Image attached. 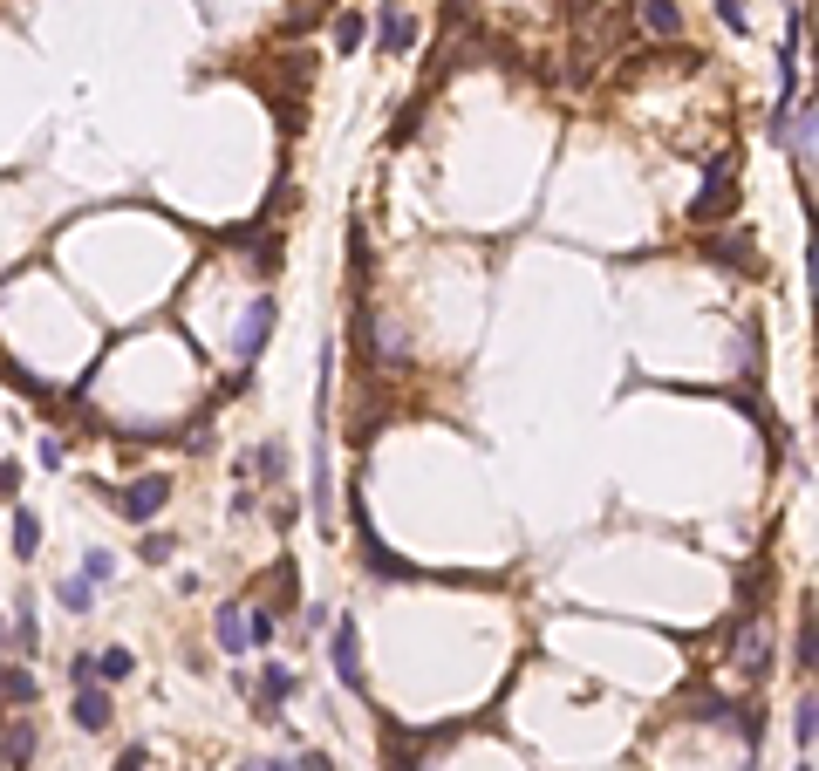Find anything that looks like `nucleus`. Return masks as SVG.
Returning <instances> with one entry per match:
<instances>
[{
	"label": "nucleus",
	"instance_id": "obj_10",
	"mask_svg": "<svg viewBox=\"0 0 819 771\" xmlns=\"http://www.w3.org/2000/svg\"><path fill=\"white\" fill-rule=\"evenodd\" d=\"M0 758H7V771H28V758H35V724H28V717H14V724H7Z\"/></svg>",
	"mask_w": 819,
	"mask_h": 771
},
{
	"label": "nucleus",
	"instance_id": "obj_17",
	"mask_svg": "<svg viewBox=\"0 0 819 771\" xmlns=\"http://www.w3.org/2000/svg\"><path fill=\"white\" fill-rule=\"evenodd\" d=\"M813 717H819V703H813V696H799V710H792V737H799V751H813V731H819Z\"/></svg>",
	"mask_w": 819,
	"mask_h": 771
},
{
	"label": "nucleus",
	"instance_id": "obj_14",
	"mask_svg": "<svg viewBox=\"0 0 819 771\" xmlns=\"http://www.w3.org/2000/svg\"><path fill=\"white\" fill-rule=\"evenodd\" d=\"M792 157H799V171H813V110H806V103L792 116Z\"/></svg>",
	"mask_w": 819,
	"mask_h": 771
},
{
	"label": "nucleus",
	"instance_id": "obj_21",
	"mask_svg": "<svg viewBox=\"0 0 819 771\" xmlns=\"http://www.w3.org/2000/svg\"><path fill=\"white\" fill-rule=\"evenodd\" d=\"M0 683H7L14 703H35V676H28V669H0Z\"/></svg>",
	"mask_w": 819,
	"mask_h": 771
},
{
	"label": "nucleus",
	"instance_id": "obj_16",
	"mask_svg": "<svg viewBox=\"0 0 819 771\" xmlns=\"http://www.w3.org/2000/svg\"><path fill=\"white\" fill-rule=\"evenodd\" d=\"M82 580H89V587H110V580H117V553H103V546L82 553Z\"/></svg>",
	"mask_w": 819,
	"mask_h": 771
},
{
	"label": "nucleus",
	"instance_id": "obj_6",
	"mask_svg": "<svg viewBox=\"0 0 819 771\" xmlns=\"http://www.w3.org/2000/svg\"><path fill=\"white\" fill-rule=\"evenodd\" d=\"M410 41H417V21H410L403 7H376V48H383V55H403Z\"/></svg>",
	"mask_w": 819,
	"mask_h": 771
},
{
	"label": "nucleus",
	"instance_id": "obj_22",
	"mask_svg": "<svg viewBox=\"0 0 819 771\" xmlns=\"http://www.w3.org/2000/svg\"><path fill=\"white\" fill-rule=\"evenodd\" d=\"M717 21H724L731 35H744V28H751V14H744V0H717Z\"/></svg>",
	"mask_w": 819,
	"mask_h": 771
},
{
	"label": "nucleus",
	"instance_id": "obj_15",
	"mask_svg": "<svg viewBox=\"0 0 819 771\" xmlns=\"http://www.w3.org/2000/svg\"><path fill=\"white\" fill-rule=\"evenodd\" d=\"M14 553H21V560H35L41 553V519L35 512H14Z\"/></svg>",
	"mask_w": 819,
	"mask_h": 771
},
{
	"label": "nucleus",
	"instance_id": "obj_12",
	"mask_svg": "<svg viewBox=\"0 0 819 771\" xmlns=\"http://www.w3.org/2000/svg\"><path fill=\"white\" fill-rule=\"evenodd\" d=\"M96 594H103V587H89V580H82V574L55 580V601H62L69 615H89V608H96Z\"/></svg>",
	"mask_w": 819,
	"mask_h": 771
},
{
	"label": "nucleus",
	"instance_id": "obj_9",
	"mask_svg": "<svg viewBox=\"0 0 819 771\" xmlns=\"http://www.w3.org/2000/svg\"><path fill=\"white\" fill-rule=\"evenodd\" d=\"M642 28L656 41H676L683 35V7H676V0H642Z\"/></svg>",
	"mask_w": 819,
	"mask_h": 771
},
{
	"label": "nucleus",
	"instance_id": "obj_28",
	"mask_svg": "<svg viewBox=\"0 0 819 771\" xmlns=\"http://www.w3.org/2000/svg\"><path fill=\"white\" fill-rule=\"evenodd\" d=\"M117 771H144V744H130V751L117 758Z\"/></svg>",
	"mask_w": 819,
	"mask_h": 771
},
{
	"label": "nucleus",
	"instance_id": "obj_25",
	"mask_svg": "<svg viewBox=\"0 0 819 771\" xmlns=\"http://www.w3.org/2000/svg\"><path fill=\"white\" fill-rule=\"evenodd\" d=\"M799 669H813V615L799 621Z\"/></svg>",
	"mask_w": 819,
	"mask_h": 771
},
{
	"label": "nucleus",
	"instance_id": "obj_19",
	"mask_svg": "<svg viewBox=\"0 0 819 771\" xmlns=\"http://www.w3.org/2000/svg\"><path fill=\"white\" fill-rule=\"evenodd\" d=\"M137 560H144V567H171V540H164V533H144V540H137Z\"/></svg>",
	"mask_w": 819,
	"mask_h": 771
},
{
	"label": "nucleus",
	"instance_id": "obj_20",
	"mask_svg": "<svg viewBox=\"0 0 819 771\" xmlns=\"http://www.w3.org/2000/svg\"><path fill=\"white\" fill-rule=\"evenodd\" d=\"M273 635H280V621H273V608H260V615H246V642H260V649H267Z\"/></svg>",
	"mask_w": 819,
	"mask_h": 771
},
{
	"label": "nucleus",
	"instance_id": "obj_27",
	"mask_svg": "<svg viewBox=\"0 0 819 771\" xmlns=\"http://www.w3.org/2000/svg\"><path fill=\"white\" fill-rule=\"evenodd\" d=\"M246 771H301V758H260V765H246Z\"/></svg>",
	"mask_w": 819,
	"mask_h": 771
},
{
	"label": "nucleus",
	"instance_id": "obj_7",
	"mask_svg": "<svg viewBox=\"0 0 819 771\" xmlns=\"http://www.w3.org/2000/svg\"><path fill=\"white\" fill-rule=\"evenodd\" d=\"M724 205H731V164L717 157V164H710V185H703V192H697V205H690V219L703 226V219H717Z\"/></svg>",
	"mask_w": 819,
	"mask_h": 771
},
{
	"label": "nucleus",
	"instance_id": "obj_18",
	"mask_svg": "<svg viewBox=\"0 0 819 771\" xmlns=\"http://www.w3.org/2000/svg\"><path fill=\"white\" fill-rule=\"evenodd\" d=\"M14 649H21V656H35V649H41V621H35V608H21V615H14Z\"/></svg>",
	"mask_w": 819,
	"mask_h": 771
},
{
	"label": "nucleus",
	"instance_id": "obj_4",
	"mask_svg": "<svg viewBox=\"0 0 819 771\" xmlns=\"http://www.w3.org/2000/svg\"><path fill=\"white\" fill-rule=\"evenodd\" d=\"M328 656H335V683L342 690H362V642H355V621H328Z\"/></svg>",
	"mask_w": 819,
	"mask_h": 771
},
{
	"label": "nucleus",
	"instance_id": "obj_1",
	"mask_svg": "<svg viewBox=\"0 0 819 771\" xmlns=\"http://www.w3.org/2000/svg\"><path fill=\"white\" fill-rule=\"evenodd\" d=\"M273 321H280V301H273V294H253V308H246V321H239V342H233L239 369H253V362L267 355V342H273Z\"/></svg>",
	"mask_w": 819,
	"mask_h": 771
},
{
	"label": "nucleus",
	"instance_id": "obj_26",
	"mask_svg": "<svg viewBox=\"0 0 819 771\" xmlns=\"http://www.w3.org/2000/svg\"><path fill=\"white\" fill-rule=\"evenodd\" d=\"M14 485H21V464L7 458V464H0V499H14Z\"/></svg>",
	"mask_w": 819,
	"mask_h": 771
},
{
	"label": "nucleus",
	"instance_id": "obj_5",
	"mask_svg": "<svg viewBox=\"0 0 819 771\" xmlns=\"http://www.w3.org/2000/svg\"><path fill=\"white\" fill-rule=\"evenodd\" d=\"M69 717H76L82 731H110L117 703H110V690H103V683H82V690H76V703H69Z\"/></svg>",
	"mask_w": 819,
	"mask_h": 771
},
{
	"label": "nucleus",
	"instance_id": "obj_2",
	"mask_svg": "<svg viewBox=\"0 0 819 771\" xmlns=\"http://www.w3.org/2000/svg\"><path fill=\"white\" fill-rule=\"evenodd\" d=\"M239 690H253V710H260V717H267V724H273V710H280L287 696L301 690V676H294L287 662H267V669H260V683H253V676L239 669Z\"/></svg>",
	"mask_w": 819,
	"mask_h": 771
},
{
	"label": "nucleus",
	"instance_id": "obj_13",
	"mask_svg": "<svg viewBox=\"0 0 819 771\" xmlns=\"http://www.w3.org/2000/svg\"><path fill=\"white\" fill-rule=\"evenodd\" d=\"M362 41H369V14H335V55H355V48H362Z\"/></svg>",
	"mask_w": 819,
	"mask_h": 771
},
{
	"label": "nucleus",
	"instance_id": "obj_11",
	"mask_svg": "<svg viewBox=\"0 0 819 771\" xmlns=\"http://www.w3.org/2000/svg\"><path fill=\"white\" fill-rule=\"evenodd\" d=\"M212 642H219L226 656H246V615H239V608H219V615H212Z\"/></svg>",
	"mask_w": 819,
	"mask_h": 771
},
{
	"label": "nucleus",
	"instance_id": "obj_24",
	"mask_svg": "<svg viewBox=\"0 0 819 771\" xmlns=\"http://www.w3.org/2000/svg\"><path fill=\"white\" fill-rule=\"evenodd\" d=\"M69 683H76V690H82V683H96V656H76V662H69Z\"/></svg>",
	"mask_w": 819,
	"mask_h": 771
},
{
	"label": "nucleus",
	"instance_id": "obj_23",
	"mask_svg": "<svg viewBox=\"0 0 819 771\" xmlns=\"http://www.w3.org/2000/svg\"><path fill=\"white\" fill-rule=\"evenodd\" d=\"M35 458H41V471H62V464H69V451H62V437H41Z\"/></svg>",
	"mask_w": 819,
	"mask_h": 771
},
{
	"label": "nucleus",
	"instance_id": "obj_29",
	"mask_svg": "<svg viewBox=\"0 0 819 771\" xmlns=\"http://www.w3.org/2000/svg\"><path fill=\"white\" fill-rule=\"evenodd\" d=\"M792 771H813V758H799V765H792Z\"/></svg>",
	"mask_w": 819,
	"mask_h": 771
},
{
	"label": "nucleus",
	"instance_id": "obj_3",
	"mask_svg": "<svg viewBox=\"0 0 819 771\" xmlns=\"http://www.w3.org/2000/svg\"><path fill=\"white\" fill-rule=\"evenodd\" d=\"M171 505V478L164 471H151V478H137V485H123V499H117V512L130 519V526H151L157 512Z\"/></svg>",
	"mask_w": 819,
	"mask_h": 771
},
{
	"label": "nucleus",
	"instance_id": "obj_8",
	"mask_svg": "<svg viewBox=\"0 0 819 771\" xmlns=\"http://www.w3.org/2000/svg\"><path fill=\"white\" fill-rule=\"evenodd\" d=\"M130 676H137V656H130L123 642L96 649V683H103V690H117V683H130Z\"/></svg>",
	"mask_w": 819,
	"mask_h": 771
}]
</instances>
